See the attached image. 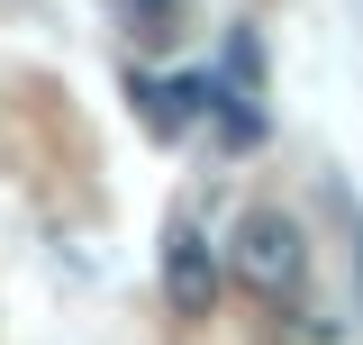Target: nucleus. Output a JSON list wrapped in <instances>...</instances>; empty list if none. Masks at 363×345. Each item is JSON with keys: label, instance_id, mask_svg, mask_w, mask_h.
Returning a JSON list of instances; mask_svg holds the SVG:
<instances>
[{"label": "nucleus", "instance_id": "f257e3e1", "mask_svg": "<svg viewBox=\"0 0 363 345\" xmlns=\"http://www.w3.org/2000/svg\"><path fill=\"white\" fill-rule=\"evenodd\" d=\"M227 273H236L264 309L300 300V282H309V236H300V218L291 209H245L236 236H227Z\"/></svg>", "mask_w": 363, "mask_h": 345}, {"label": "nucleus", "instance_id": "f03ea898", "mask_svg": "<svg viewBox=\"0 0 363 345\" xmlns=\"http://www.w3.org/2000/svg\"><path fill=\"white\" fill-rule=\"evenodd\" d=\"M218 255H209V246H200V227H191V218H173V236H164V309H173V318H209V309H218Z\"/></svg>", "mask_w": 363, "mask_h": 345}]
</instances>
